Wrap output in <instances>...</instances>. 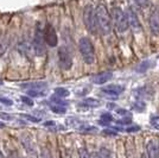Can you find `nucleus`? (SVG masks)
I'll return each mask as SVG.
<instances>
[{
    "instance_id": "9b49d317",
    "label": "nucleus",
    "mask_w": 159,
    "mask_h": 158,
    "mask_svg": "<svg viewBox=\"0 0 159 158\" xmlns=\"http://www.w3.org/2000/svg\"><path fill=\"white\" fill-rule=\"evenodd\" d=\"M146 156L147 158H159V146L152 140L146 145Z\"/></svg>"
},
{
    "instance_id": "412c9836",
    "label": "nucleus",
    "mask_w": 159,
    "mask_h": 158,
    "mask_svg": "<svg viewBox=\"0 0 159 158\" xmlns=\"http://www.w3.org/2000/svg\"><path fill=\"white\" fill-rule=\"evenodd\" d=\"M151 125H152L153 128L159 130V115H154L151 118Z\"/></svg>"
},
{
    "instance_id": "4468645a",
    "label": "nucleus",
    "mask_w": 159,
    "mask_h": 158,
    "mask_svg": "<svg viewBox=\"0 0 159 158\" xmlns=\"http://www.w3.org/2000/svg\"><path fill=\"white\" fill-rule=\"evenodd\" d=\"M24 88H29V89H44L47 88V83L44 82H33V83H25L23 85Z\"/></svg>"
},
{
    "instance_id": "1a4fd4ad",
    "label": "nucleus",
    "mask_w": 159,
    "mask_h": 158,
    "mask_svg": "<svg viewBox=\"0 0 159 158\" xmlns=\"http://www.w3.org/2000/svg\"><path fill=\"white\" fill-rule=\"evenodd\" d=\"M150 30L153 35H159V10L154 8L150 14Z\"/></svg>"
},
{
    "instance_id": "b1692460",
    "label": "nucleus",
    "mask_w": 159,
    "mask_h": 158,
    "mask_svg": "<svg viewBox=\"0 0 159 158\" xmlns=\"http://www.w3.org/2000/svg\"><path fill=\"white\" fill-rule=\"evenodd\" d=\"M79 155H80V158H90V155H89V152L87 151V149H84V147L80 149V150H79Z\"/></svg>"
},
{
    "instance_id": "dca6fc26",
    "label": "nucleus",
    "mask_w": 159,
    "mask_h": 158,
    "mask_svg": "<svg viewBox=\"0 0 159 158\" xmlns=\"http://www.w3.org/2000/svg\"><path fill=\"white\" fill-rule=\"evenodd\" d=\"M55 94H56V96H58V98H66L68 95H69V91L66 89V88H63V87H58V88H56L55 89Z\"/></svg>"
},
{
    "instance_id": "f3484780",
    "label": "nucleus",
    "mask_w": 159,
    "mask_h": 158,
    "mask_svg": "<svg viewBox=\"0 0 159 158\" xmlns=\"http://www.w3.org/2000/svg\"><path fill=\"white\" fill-rule=\"evenodd\" d=\"M81 105L87 107H98L100 105V101L96 99H86L83 102H81Z\"/></svg>"
},
{
    "instance_id": "ddd939ff",
    "label": "nucleus",
    "mask_w": 159,
    "mask_h": 158,
    "mask_svg": "<svg viewBox=\"0 0 159 158\" xmlns=\"http://www.w3.org/2000/svg\"><path fill=\"white\" fill-rule=\"evenodd\" d=\"M21 143H23L24 147L26 149V151L29 152L30 156H32L33 158H37V152H36L34 147H33V144H32V142H31V139L25 137V138L21 139Z\"/></svg>"
},
{
    "instance_id": "a878e982",
    "label": "nucleus",
    "mask_w": 159,
    "mask_h": 158,
    "mask_svg": "<svg viewBox=\"0 0 159 158\" xmlns=\"http://www.w3.org/2000/svg\"><path fill=\"white\" fill-rule=\"evenodd\" d=\"M0 102L4 104V105H6V106L13 105V101H12V100L7 99V98H4V96H0Z\"/></svg>"
},
{
    "instance_id": "c85d7f7f",
    "label": "nucleus",
    "mask_w": 159,
    "mask_h": 158,
    "mask_svg": "<svg viewBox=\"0 0 159 158\" xmlns=\"http://www.w3.org/2000/svg\"><path fill=\"white\" fill-rule=\"evenodd\" d=\"M0 119H4V120H11L12 117H11V115H8V114H6V113L0 112Z\"/></svg>"
},
{
    "instance_id": "f257e3e1",
    "label": "nucleus",
    "mask_w": 159,
    "mask_h": 158,
    "mask_svg": "<svg viewBox=\"0 0 159 158\" xmlns=\"http://www.w3.org/2000/svg\"><path fill=\"white\" fill-rule=\"evenodd\" d=\"M96 19L99 30L102 35H109L112 32V16L103 4H99L96 7Z\"/></svg>"
},
{
    "instance_id": "39448f33",
    "label": "nucleus",
    "mask_w": 159,
    "mask_h": 158,
    "mask_svg": "<svg viewBox=\"0 0 159 158\" xmlns=\"http://www.w3.org/2000/svg\"><path fill=\"white\" fill-rule=\"evenodd\" d=\"M32 44L34 53L37 56H43L45 53V40H44V33L42 31V27L39 26V24H37V27H36Z\"/></svg>"
},
{
    "instance_id": "393cba45",
    "label": "nucleus",
    "mask_w": 159,
    "mask_h": 158,
    "mask_svg": "<svg viewBox=\"0 0 159 158\" xmlns=\"http://www.w3.org/2000/svg\"><path fill=\"white\" fill-rule=\"evenodd\" d=\"M135 1V4L138 5V6L143 7V8H145V7L148 6V0H134Z\"/></svg>"
},
{
    "instance_id": "423d86ee",
    "label": "nucleus",
    "mask_w": 159,
    "mask_h": 158,
    "mask_svg": "<svg viewBox=\"0 0 159 158\" xmlns=\"http://www.w3.org/2000/svg\"><path fill=\"white\" fill-rule=\"evenodd\" d=\"M58 64L62 70H69L73 67V56L66 46H61L58 49Z\"/></svg>"
},
{
    "instance_id": "2f4dec72",
    "label": "nucleus",
    "mask_w": 159,
    "mask_h": 158,
    "mask_svg": "<svg viewBox=\"0 0 159 158\" xmlns=\"http://www.w3.org/2000/svg\"><path fill=\"white\" fill-rule=\"evenodd\" d=\"M139 130V127H132V128H127L126 131L127 132H132V131H138Z\"/></svg>"
},
{
    "instance_id": "7c9ffc66",
    "label": "nucleus",
    "mask_w": 159,
    "mask_h": 158,
    "mask_svg": "<svg viewBox=\"0 0 159 158\" xmlns=\"http://www.w3.org/2000/svg\"><path fill=\"white\" fill-rule=\"evenodd\" d=\"M105 133H106V134H113V136H115V134H116V133H114V131H109V130H105Z\"/></svg>"
},
{
    "instance_id": "2eb2a0df",
    "label": "nucleus",
    "mask_w": 159,
    "mask_h": 158,
    "mask_svg": "<svg viewBox=\"0 0 159 158\" xmlns=\"http://www.w3.org/2000/svg\"><path fill=\"white\" fill-rule=\"evenodd\" d=\"M44 95H45L44 89H29L27 91V96H30V98H40Z\"/></svg>"
},
{
    "instance_id": "c9c22d12",
    "label": "nucleus",
    "mask_w": 159,
    "mask_h": 158,
    "mask_svg": "<svg viewBox=\"0 0 159 158\" xmlns=\"http://www.w3.org/2000/svg\"><path fill=\"white\" fill-rule=\"evenodd\" d=\"M140 158H146V157L144 156V155H143V156H140Z\"/></svg>"
},
{
    "instance_id": "20e7f679",
    "label": "nucleus",
    "mask_w": 159,
    "mask_h": 158,
    "mask_svg": "<svg viewBox=\"0 0 159 158\" xmlns=\"http://www.w3.org/2000/svg\"><path fill=\"white\" fill-rule=\"evenodd\" d=\"M112 20L115 30L119 33L126 32L129 27L126 12L124 10H121L120 7H114L112 10Z\"/></svg>"
},
{
    "instance_id": "5701e85b",
    "label": "nucleus",
    "mask_w": 159,
    "mask_h": 158,
    "mask_svg": "<svg viewBox=\"0 0 159 158\" xmlns=\"http://www.w3.org/2000/svg\"><path fill=\"white\" fill-rule=\"evenodd\" d=\"M20 100L25 104V105H27V106H33L34 105V102H33V100L30 98V96H27V95H25V96H21L20 98Z\"/></svg>"
},
{
    "instance_id": "473e14b6",
    "label": "nucleus",
    "mask_w": 159,
    "mask_h": 158,
    "mask_svg": "<svg viewBox=\"0 0 159 158\" xmlns=\"http://www.w3.org/2000/svg\"><path fill=\"white\" fill-rule=\"evenodd\" d=\"M44 125H45V126H53V125H55V123H53V121H47Z\"/></svg>"
},
{
    "instance_id": "4be33fe9",
    "label": "nucleus",
    "mask_w": 159,
    "mask_h": 158,
    "mask_svg": "<svg viewBox=\"0 0 159 158\" xmlns=\"http://www.w3.org/2000/svg\"><path fill=\"white\" fill-rule=\"evenodd\" d=\"M6 50H7V43H6V40H0V56H2L4 53H6Z\"/></svg>"
},
{
    "instance_id": "9d476101",
    "label": "nucleus",
    "mask_w": 159,
    "mask_h": 158,
    "mask_svg": "<svg viewBox=\"0 0 159 158\" xmlns=\"http://www.w3.org/2000/svg\"><path fill=\"white\" fill-rule=\"evenodd\" d=\"M112 76H113L112 72H103L94 75L93 77H92V81H93L95 85H103V83H106V82H108L109 80L112 79Z\"/></svg>"
},
{
    "instance_id": "f8f14e48",
    "label": "nucleus",
    "mask_w": 159,
    "mask_h": 158,
    "mask_svg": "<svg viewBox=\"0 0 159 158\" xmlns=\"http://www.w3.org/2000/svg\"><path fill=\"white\" fill-rule=\"evenodd\" d=\"M124 87L119 86V85H108V86L103 87L101 91L105 94H108V95H119L124 92Z\"/></svg>"
},
{
    "instance_id": "a211bd4d",
    "label": "nucleus",
    "mask_w": 159,
    "mask_h": 158,
    "mask_svg": "<svg viewBox=\"0 0 159 158\" xmlns=\"http://www.w3.org/2000/svg\"><path fill=\"white\" fill-rule=\"evenodd\" d=\"M50 109L52 111L53 113H57V114H63V113H66V108L64 106H61V105H50Z\"/></svg>"
},
{
    "instance_id": "6e6552de",
    "label": "nucleus",
    "mask_w": 159,
    "mask_h": 158,
    "mask_svg": "<svg viewBox=\"0 0 159 158\" xmlns=\"http://www.w3.org/2000/svg\"><path fill=\"white\" fill-rule=\"evenodd\" d=\"M44 40H45V43H47L49 46H53L57 45V43H58V37H57V33L55 31V29L51 24H47L45 27H44Z\"/></svg>"
},
{
    "instance_id": "7ed1b4c3",
    "label": "nucleus",
    "mask_w": 159,
    "mask_h": 158,
    "mask_svg": "<svg viewBox=\"0 0 159 158\" xmlns=\"http://www.w3.org/2000/svg\"><path fill=\"white\" fill-rule=\"evenodd\" d=\"M83 23L84 26L90 33L98 32L99 26H98V19H96V8H94V6L92 4L87 5L83 10Z\"/></svg>"
},
{
    "instance_id": "0eeeda50",
    "label": "nucleus",
    "mask_w": 159,
    "mask_h": 158,
    "mask_svg": "<svg viewBox=\"0 0 159 158\" xmlns=\"http://www.w3.org/2000/svg\"><path fill=\"white\" fill-rule=\"evenodd\" d=\"M126 16H127V19H128V25L131 27V30L137 33L143 32L141 23H140V20H139V18H138V16H137V13L133 11V8H131V7L127 8Z\"/></svg>"
},
{
    "instance_id": "f03ea898",
    "label": "nucleus",
    "mask_w": 159,
    "mask_h": 158,
    "mask_svg": "<svg viewBox=\"0 0 159 158\" xmlns=\"http://www.w3.org/2000/svg\"><path fill=\"white\" fill-rule=\"evenodd\" d=\"M79 50L87 64H93L95 62V49L92 40L88 37H82L79 40Z\"/></svg>"
},
{
    "instance_id": "6ab92c4d",
    "label": "nucleus",
    "mask_w": 159,
    "mask_h": 158,
    "mask_svg": "<svg viewBox=\"0 0 159 158\" xmlns=\"http://www.w3.org/2000/svg\"><path fill=\"white\" fill-rule=\"evenodd\" d=\"M113 120V117L109 114V113H103L102 115H101V121H100V124H102V125H107L108 123H111Z\"/></svg>"
},
{
    "instance_id": "aec40b11",
    "label": "nucleus",
    "mask_w": 159,
    "mask_h": 158,
    "mask_svg": "<svg viewBox=\"0 0 159 158\" xmlns=\"http://www.w3.org/2000/svg\"><path fill=\"white\" fill-rule=\"evenodd\" d=\"M99 153L101 158H112V153H111V151H109L108 149H106V147H102V149L100 150Z\"/></svg>"
},
{
    "instance_id": "cd10ccee",
    "label": "nucleus",
    "mask_w": 159,
    "mask_h": 158,
    "mask_svg": "<svg viewBox=\"0 0 159 158\" xmlns=\"http://www.w3.org/2000/svg\"><path fill=\"white\" fill-rule=\"evenodd\" d=\"M21 117H24V118H26L27 120H30V121H33V123H39V119L38 118H34L32 115H27V114H21Z\"/></svg>"
},
{
    "instance_id": "e433bc0d",
    "label": "nucleus",
    "mask_w": 159,
    "mask_h": 158,
    "mask_svg": "<svg viewBox=\"0 0 159 158\" xmlns=\"http://www.w3.org/2000/svg\"><path fill=\"white\" fill-rule=\"evenodd\" d=\"M1 85H2V81H1V80H0V86H1Z\"/></svg>"
},
{
    "instance_id": "f704fd0d",
    "label": "nucleus",
    "mask_w": 159,
    "mask_h": 158,
    "mask_svg": "<svg viewBox=\"0 0 159 158\" xmlns=\"http://www.w3.org/2000/svg\"><path fill=\"white\" fill-rule=\"evenodd\" d=\"M0 158H4V156H2V153H1V151H0Z\"/></svg>"
},
{
    "instance_id": "72a5a7b5",
    "label": "nucleus",
    "mask_w": 159,
    "mask_h": 158,
    "mask_svg": "<svg viewBox=\"0 0 159 158\" xmlns=\"http://www.w3.org/2000/svg\"><path fill=\"white\" fill-rule=\"evenodd\" d=\"M12 158H19V157L17 156V153H13V157H12Z\"/></svg>"
},
{
    "instance_id": "bb28decb",
    "label": "nucleus",
    "mask_w": 159,
    "mask_h": 158,
    "mask_svg": "<svg viewBox=\"0 0 159 158\" xmlns=\"http://www.w3.org/2000/svg\"><path fill=\"white\" fill-rule=\"evenodd\" d=\"M42 158H52L51 153H50V151L48 150L47 147H44L43 151H42Z\"/></svg>"
},
{
    "instance_id": "c756f323",
    "label": "nucleus",
    "mask_w": 159,
    "mask_h": 158,
    "mask_svg": "<svg viewBox=\"0 0 159 158\" xmlns=\"http://www.w3.org/2000/svg\"><path fill=\"white\" fill-rule=\"evenodd\" d=\"M90 158H101V157H100L99 152H93V153L90 155Z\"/></svg>"
}]
</instances>
